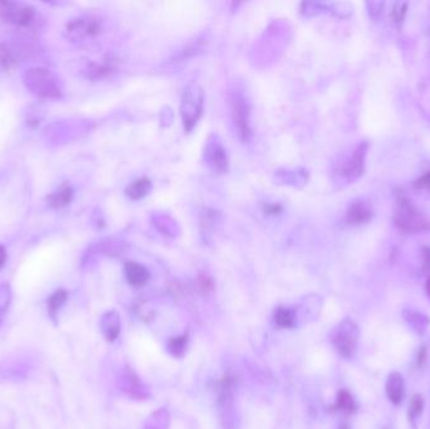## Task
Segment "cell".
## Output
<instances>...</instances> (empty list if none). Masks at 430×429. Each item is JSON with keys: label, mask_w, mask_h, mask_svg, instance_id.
Listing matches in <instances>:
<instances>
[{"label": "cell", "mask_w": 430, "mask_h": 429, "mask_svg": "<svg viewBox=\"0 0 430 429\" xmlns=\"http://www.w3.org/2000/svg\"><path fill=\"white\" fill-rule=\"evenodd\" d=\"M337 406H339V409L345 411V412H351L354 409V401L347 392L339 393V398H337Z\"/></svg>", "instance_id": "cell-22"}, {"label": "cell", "mask_w": 430, "mask_h": 429, "mask_svg": "<svg viewBox=\"0 0 430 429\" xmlns=\"http://www.w3.org/2000/svg\"><path fill=\"white\" fill-rule=\"evenodd\" d=\"M181 117L184 129L187 132L192 131L194 127L198 124L204 110L203 88L199 85H192L187 87L181 101Z\"/></svg>", "instance_id": "cell-4"}, {"label": "cell", "mask_w": 430, "mask_h": 429, "mask_svg": "<svg viewBox=\"0 0 430 429\" xmlns=\"http://www.w3.org/2000/svg\"><path fill=\"white\" fill-rule=\"evenodd\" d=\"M72 199H74V188L69 184H62L48 198V204L53 209H62V208L69 206Z\"/></svg>", "instance_id": "cell-13"}, {"label": "cell", "mask_w": 430, "mask_h": 429, "mask_svg": "<svg viewBox=\"0 0 430 429\" xmlns=\"http://www.w3.org/2000/svg\"><path fill=\"white\" fill-rule=\"evenodd\" d=\"M124 389L129 393V394L134 395V396H141L144 395V388H139L142 387L141 383L137 380L134 372H129L124 374Z\"/></svg>", "instance_id": "cell-17"}, {"label": "cell", "mask_w": 430, "mask_h": 429, "mask_svg": "<svg viewBox=\"0 0 430 429\" xmlns=\"http://www.w3.org/2000/svg\"><path fill=\"white\" fill-rule=\"evenodd\" d=\"M355 343H356L355 327L350 322H345L335 336V345L339 350V354L350 356L355 350Z\"/></svg>", "instance_id": "cell-9"}, {"label": "cell", "mask_w": 430, "mask_h": 429, "mask_svg": "<svg viewBox=\"0 0 430 429\" xmlns=\"http://www.w3.org/2000/svg\"><path fill=\"white\" fill-rule=\"evenodd\" d=\"M205 160L208 165L216 172H226L229 165L226 150L219 141L209 140L205 146Z\"/></svg>", "instance_id": "cell-8"}, {"label": "cell", "mask_w": 430, "mask_h": 429, "mask_svg": "<svg viewBox=\"0 0 430 429\" xmlns=\"http://www.w3.org/2000/svg\"><path fill=\"white\" fill-rule=\"evenodd\" d=\"M342 429H347V428H346V427H344V428H342Z\"/></svg>", "instance_id": "cell-29"}, {"label": "cell", "mask_w": 430, "mask_h": 429, "mask_svg": "<svg viewBox=\"0 0 430 429\" xmlns=\"http://www.w3.org/2000/svg\"><path fill=\"white\" fill-rule=\"evenodd\" d=\"M4 316H6V314H3V312L0 311V325H1V322L4 320Z\"/></svg>", "instance_id": "cell-28"}, {"label": "cell", "mask_w": 430, "mask_h": 429, "mask_svg": "<svg viewBox=\"0 0 430 429\" xmlns=\"http://www.w3.org/2000/svg\"><path fill=\"white\" fill-rule=\"evenodd\" d=\"M407 3H402V1H397L394 6H393V11H391V16L393 19L399 27L402 25L404 22V18L407 14Z\"/></svg>", "instance_id": "cell-20"}, {"label": "cell", "mask_w": 430, "mask_h": 429, "mask_svg": "<svg viewBox=\"0 0 430 429\" xmlns=\"http://www.w3.org/2000/svg\"><path fill=\"white\" fill-rule=\"evenodd\" d=\"M11 302V286L8 283H1L0 285V311L3 314H6V311L9 310Z\"/></svg>", "instance_id": "cell-19"}, {"label": "cell", "mask_w": 430, "mask_h": 429, "mask_svg": "<svg viewBox=\"0 0 430 429\" xmlns=\"http://www.w3.org/2000/svg\"><path fill=\"white\" fill-rule=\"evenodd\" d=\"M414 187L417 189L430 190V172H426L423 177H419L418 180L414 183Z\"/></svg>", "instance_id": "cell-23"}, {"label": "cell", "mask_w": 430, "mask_h": 429, "mask_svg": "<svg viewBox=\"0 0 430 429\" xmlns=\"http://www.w3.org/2000/svg\"><path fill=\"white\" fill-rule=\"evenodd\" d=\"M231 114L233 124L242 143H248L252 136L250 127V106L242 92L234 91L231 95Z\"/></svg>", "instance_id": "cell-7"}, {"label": "cell", "mask_w": 430, "mask_h": 429, "mask_svg": "<svg viewBox=\"0 0 430 429\" xmlns=\"http://www.w3.org/2000/svg\"><path fill=\"white\" fill-rule=\"evenodd\" d=\"M373 217V208L368 201H355L347 209V222L352 225L368 224Z\"/></svg>", "instance_id": "cell-10"}, {"label": "cell", "mask_w": 430, "mask_h": 429, "mask_svg": "<svg viewBox=\"0 0 430 429\" xmlns=\"http://www.w3.org/2000/svg\"><path fill=\"white\" fill-rule=\"evenodd\" d=\"M68 292L63 288L57 290L56 292H53L48 301H47V307H48V315L51 317L52 320L57 321V316L59 310L62 309L64 306V303L67 302Z\"/></svg>", "instance_id": "cell-15"}, {"label": "cell", "mask_w": 430, "mask_h": 429, "mask_svg": "<svg viewBox=\"0 0 430 429\" xmlns=\"http://www.w3.org/2000/svg\"><path fill=\"white\" fill-rule=\"evenodd\" d=\"M386 394L394 404H399L404 396V380L400 374L393 372L386 383Z\"/></svg>", "instance_id": "cell-14"}, {"label": "cell", "mask_w": 430, "mask_h": 429, "mask_svg": "<svg viewBox=\"0 0 430 429\" xmlns=\"http://www.w3.org/2000/svg\"><path fill=\"white\" fill-rule=\"evenodd\" d=\"M151 188H153L151 182L147 177H141V179H137L136 182L131 183L127 187L126 195L132 201H139V199H142L144 196H146L150 193Z\"/></svg>", "instance_id": "cell-16"}, {"label": "cell", "mask_w": 430, "mask_h": 429, "mask_svg": "<svg viewBox=\"0 0 430 429\" xmlns=\"http://www.w3.org/2000/svg\"><path fill=\"white\" fill-rule=\"evenodd\" d=\"M185 346H187V336H180V338L173 339L169 343V349L173 355L175 356H181L185 351Z\"/></svg>", "instance_id": "cell-21"}, {"label": "cell", "mask_w": 430, "mask_h": 429, "mask_svg": "<svg viewBox=\"0 0 430 429\" xmlns=\"http://www.w3.org/2000/svg\"><path fill=\"white\" fill-rule=\"evenodd\" d=\"M0 19L17 28H32L37 22V12L25 3L0 0Z\"/></svg>", "instance_id": "cell-5"}, {"label": "cell", "mask_w": 430, "mask_h": 429, "mask_svg": "<svg viewBox=\"0 0 430 429\" xmlns=\"http://www.w3.org/2000/svg\"><path fill=\"white\" fill-rule=\"evenodd\" d=\"M410 408H412V411L417 413V414H419V413L423 411V401L420 399V396H415V398H414L413 401L410 403Z\"/></svg>", "instance_id": "cell-25"}, {"label": "cell", "mask_w": 430, "mask_h": 429, "mask_svg": "<svg viewBox=\"0 0 430 429\" xmlns=\"http://www.w3.org/2000/svg\"><path fill=\"white\" fill-rule=\"evenodd\" d=\"M6 262V251L4 247L0 245V269L4 267Z\"/></svg>", "instance_id": "cell-26"}, {"label": "cell", "mask_w": 430, "mask_h": 429, "mask_svg": "<svg viewBox=\"0 0 430 429\" xmlns=\"http://www.w3.org/2000/svg\"><path fill=\"white\" fill-rule=\"evenodd\" d=\"M124 275H126V280L129 281V283H131L132 286H142L145 285L150 274L144 266L141 264H136V262H127L124 266Z\"/></svg>", "instance_id": "cell-12"}, {"label": "cell", "mask_w": 430, "mask_h": 429, "mask_svg": "<svg viewBox=\"0 0 430 429\" xmlns=\"http://www.w3.org/2000/svg\"><path fill=\"white\" fill-rule=\"evenodd\" d=\"M426 292H428V295H429L430 298V277L429 280H428V282H426Z\"/></svg>", "instance_id": "cell-27"}, {"label": "cell", "mask_w": 430, "mask_h": 429, "mask_svg": "<svg viewBox=\"0 0 430 429\" xmlns=\"http://www.w3.org/2000/svg\"><path fill=\"white\" fill-rule=\"evenodd\" d=\"M101 330L103 336L108 339V341H113L119 336L121 330V321L117 312L110 311L102 316Z\"/></svg>", "instance_id": "cell-11"}, {"label": "cell", "mask_w": 430, "mask_h": 429, "mask_svg": "<svg viewBox=\"0 0 430 429\" xmlns=\"http://www.w3.org/2000/svg\"><path fill=\"white\" fill-rule=\"evenodd\" d=\"M423 267H424L425 272L430 274V248L429 247H425L423 249Z\"/></svg>", "instance_id": "cell-24"}, {"label": "cell", "mask_w": 430, "mask_h": 429, "mask_svg": "<svg viewBox=\"0 0 430 429\" xmlns=\"http://www.w3.org/2000/svg\"><path fill=\"white\" fill-rule=\"evenodd\" d=\"M101 20L95 16L86 14L71 19L64 28V35L72 43H83L96 38L101 33Z\"/></svg>", "instance_id": "cell-6"}, {"label": "cell", "mask_w": 430, "mask_h": 429, "mask_svg": "<svg viewBox=\"0 0 430 429\" xmlns=\"http://www.w3.org/2000/svg\"><path fill=\"white\" fill-rule=\"evenodd\" d=\"M23 83L35 98L56 100L62 98V87L56 75L43 67H32L23 75Z\"/></svg>", "instance_id": "cell-2"}, {"label": "cell", "mask_w": 430, "mask_h": 429, "mask_svg": "<svg viewBox=\"0 0 430 429\" xmlns=\"http://www.w3.org/2000/svg\"><path fill=\"white\" fill-rule=\"evenodd\" d=\"M394 223L404 233L418 235L430 232V219L414 204L405 193L396 194Z\"/></svg>", "instance_id": "cell-1"}, {"label": "cell", "mask_w": 430, "mask_h": 429, "mask_svg": "<svg viewBox=\"0 0 430 429\" xmlns=\"http://www.w3.org/2000/svg\"><path fill=\"white\" fill-rule=\"evenodd\" d=\"M368 146L370 145L368 141H361L351 151L339 158L335 168V174L339 180L345 183H354L359 177L364 175Z\"/></svg>", "instance_id": "cell-3"}, {"label": "cell", "mask_w": 430, "mask_h": 429, "mask_svg": "<svg viewBox=\"0 0 430 429\" xmlns=\"http://www.w3.org/2000/svg\"><path fill=\"white\" fill-rule=\"evenodd\" d=\"M274 320H276L278 327H292L294 324V312L292 310L281 307V309L277 310Z\"/></svg>", "instance_id": "cell-18"}]
</instances>
